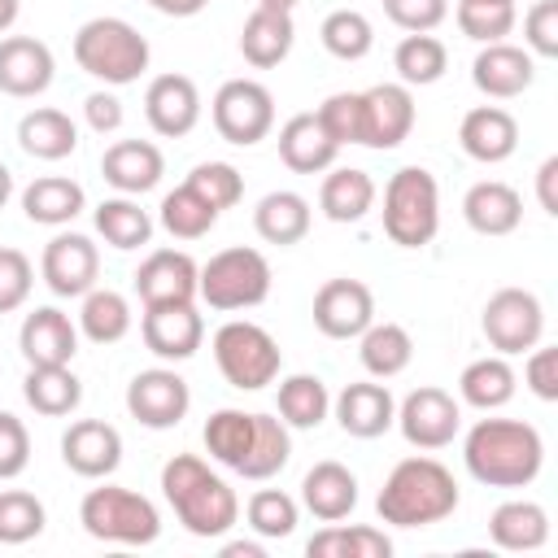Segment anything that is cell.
Instances as JSON below:
<instances>
[{
	"label": "cell",
	"mask_w": 558,
	"mask_h": 558,
	"mask_svg": "<svg viewBox=\"0 0 558 558\" xmlns=\"http://www.w3.org/2000/svg\"><path fill=\"white\" fill-rule=\"evenodd\" d=\"M292 427L275 414H257V410H235L222 405L205 418V453L222 466H231L244 480H270L288 466L292 458Z\"/></svg>",
	"instance_id": "1"
},
{
	"label": "cell",
	"mask_w": 558,
	"mask_h": 558,
	"mask_svg": "<svg viewBox=\"0 0 558 558\" xmlns=\"http://www.w3.org/2000/svg\"><path fill=\"white\" fill-rule=\"evenodd\" d=\"M462 462L484 488H527L545 466V440L523 418H480L462 440Z\"/></svg>",
	"instance_id": "2"
},
{
	"label": "cell",
	"mask_w": 558,
	"mask_h": 558,
	"mask_svg": "<svg viewBox=\"0 0 558 558\" xmlns=\"http://www.w3.org/2000/svg\"><path fill=\"white\" fill-rule=\"evenodd\" d=\"M161 497L170 501L174 519L201 541L227 536L240 519L235 488L218 471H209V462L196 453H174L161 466Z\"/></svg>",
	"instance_id": "3"
},
{
	"label": "cell",
	"mask_w": 558,
	"mask_h": 558,
	"mask_svg": "<svg viewBox=\"0 0 558 558\" xmlns=\"http://www.w3.org/2000/svg\"><path fill=\"white\" fill-rule=\"evenodd\" d=\"M375 510L392 527H432L458 510V480L445 462H436L427 453L401 458L388 471V480L375 497Z\"/></svg>",
	"instance_id": "4"
},
{
	"label": "cell",
	"mask_w": 558,
	"mask_h": 558,
	"mask_svg": "<svg viewBox=\"0 0 558 558\" xmlns=\"http://www.w3.org/2000/svg\"><path fill=\"white\" fill-rule=\"evenodd\" d=\"M148 39L126 17H87L74 31V61L105 87H126L148 70Z\"/></svg>",
	"instance_id": "5"
},
{
	"label": "cell",
	"mask_w": 558,
	"mask_h": 558,
	"mask_svg": "<svg viewBox=\"0 0 558 558\" xmlns=\"http://www.w3.org/2000/svg\"><path fill=\"white\" fill-rule=\"evenodd\" d=\"M440 231V187L423 166H401L384 183V235L397 248H423Z\"/></svg>",
	"instance_id": "6"
},
{
	"label": "cell",
	"mask_w": 558,
	"mask_h": 558,
	"mask_svg": "<svg viewBox=\"0 0 558 558\" xmlns=\"http://www.w3.org/2000/svg\"><path fill=\"white\" fill-rule=\"evenodd\" d=\"M78 523L92 541H105V545H153L161 536L157 506L144 493L122 484L87 488V497L78 501Z\"/></svg>",
	"instance_id": "7"
},
{
	"label": "cell",
	"mask_w": 558,
	"mask_h": 558,
	"mask_svg": "<svg viewBox=\"0 0 558 558\" xmlns=\"http://www.w3.org/2000/svg\"><path fill=\"white\" fill-rule=\"evenodd\" d=\"M196 296L209 305V310H253L270 296V262L262 248H244V244H231L222 253H214L201 275H196Z\"/></svg>",
	"instance_id": "8"
},
{
	"label": "cell",
	"mask_w": 558,
	"mask_h": 558,
	"mask_svg": "<svg viewBox=\"0 0 558 558\" xmlns=\"http://www.w3.org/2000/svg\"><path fill=\"white\" fill-rule=\"evenodd\" d=\"M214 349V362L222 371V379L240 392H257L266 384L279 379L283 371V353H279V340L262 327V323H248V318H231L214 331L209 340Z\"/></svg>",
	"instance_id": "9"
},
{
	"label": "cell",
	"mask_w": 558,
	"mask_h": 558,
	"mask_svg": "<svg viewBox=\"0 0 558 558\" xmlns=\"http://www.w3.org/2000/svg\"><path fill=\"white\" fill-rule=\"evenodd\" d=\"M209 118H214V131H218L227 144L253 148V144H262V140L275 131V96H270V87L257 83V78H227V83L214 92Z\"/></svg>",
	"instance_id": "10"
},
{
	"label": "cell",
	"mask_w": 558,
	"mask_h": 558,
	"mask_svg": "<svg viewBox=\"0 0 558 558\" xmlns=\"http://www.w3.org/2000/svg\"><path fill=\"white\" fill-rule=\"evenodd\" d=\"M480 331L501 357L527 353L545 336V305L527 288H497L480 310Z\"/></svg>",
	"instance_id": "11"
},
{
	"label": "cell",
	"mask_w": 558,
	"mask_h": 558,
	"mask_svg": "<svg viewBox=\"0 0 558 558\" xmlns=\"http://www.w3.org/2000/svg\"><path fill=\"white\" fill-rule=\"evenodd\" d=\"M126 410H131V418L140 427L166 432V427H179L187 418L192 388L174 366H153V371H140L126 384Z\"/></svg>",
	"instance_id": "12"
},
{
	"label": "cell",
	"mask_w": 558,
	"mask_h": 558,
	"mask_svg": "<svg viewBox=\"0 0 558 558\" xmlns=\"http://www.w3.org/2000/svg\"><path fill=\"white\" fill-rule=\"evenodd\" d=\"M405 436V445L414 449H445L453 445L458 427H462V405L453 401V392L436 388V384H423L414 392H405V401L397 405V418H392Z\"/></svg>",
	"instance_id": "13"
},
{
	"label": "cell",
	"mask_w": 558,
	"mask_h": 558,
	"mask_svg": "<svg viewBox=\"0 0 558 558\" xmlns=\"http://www.w3.org/2000/svg\"><path fill=\"white\" fill-rule=\"evenodd\" d=\"M39 275H44V283L57 296H83V292H92L96 279H100V253H96L92 235H83V231H57L44 244Z\"/></svg>",
	"instance_id": "14"
},
{
	"label": "cell",
	"mask_w": 558,
	"mask_h": 558,
	"mask_svg": "<svg viewBox=\"0 0 558 558\" xmlns=\"http://www.w3.org/2000/svg\"><path fill=\"white\" fill-rule=\"evenodd\" d=\"M375 323V296L362 279H327L314 292V327L327 340H357Z\"/></svg>",
	"instance_id": "15"
},
{
	"label": "cell",
	"mask_w": 558,
	"mask_h": 558,
	"mask_svg": "<svg viewBox=\"0 0 558 558\" xmlns=\"http://www.w3.org/2000/svg\"><path fill=\"white\" fill-rule=\"evenodd\" d=\"M140 336H144V344H148L153 357H161V362H187L201 349V340H205V318H201L196 301L144 305Z\"/></svg>",
	"instance_id": "16"
},
{
	"label": "cell",
	"mask_w": 558,
	"mask_h": 558,
	"mask_svg": "<svg viewBox=\"0 0 558 558\" xmlns=\"http://www.w3.org/2000/svg\"><path fill=\"white\" fill-rule=\"evenodd\" d=\"M362 113H366V131H362V148H397L410 140L414 131V92L405 83H375L362 92Z\"/></svg>",
	"instance_id": "17"
},
{
	"label": "cell",
	"mask_w": 558,
	"mask_h": 558,
	"mask_svg": "<svg viewBox=\"0 0 558 558\" xmlns=\"http://www.w3.org/2000/svg\"><path fill=\"white\" fill-rule=\"evenodd\" d=\"M144 118L161 140H183L201 122V92L187 74H157L144 87Z\"/></svg>",
	"instance_id": "18"
},
{
	"label": "cell",
	"mask_w": 558,
	"mask_h": 558,
	"mask_svg": "<svg viewBox=\"0 0 558 558\" xmlns=\"http://www.w3.org/2000/svg\"><path fill=\"white\" fill-rule=\"evenodd\" d=\"M61 462L83 480H109L122 462V432L105 418H78L61 436Z\"/></svg>",
	"instance_id": "19"
},
{
	"label": "cell",
	"mask_w": 558,
	"mask_h": 558,
	"mask_svg": "<svg viewBox=\"0 0 558 558\" xmlns=\"http://www.w3.org/2000/svg\"><path fill=\"white\" fill-rule=\"evenodd\" d=\"M532 78H536V57L519 44H506V39L484 44L471 61V83L488 100H514L532 87Z\"/></svg>",
	"instance_id": "20"
},
{
	"label": "cell",
	"mask_w": 558,
	"mask_h": 558,
	"mask_svg": "<svg viewBox=\"0 0 558 558\" xmlns=\"http://www.w3.org/2000/svg\"><path fill=\"white\" fill-rule=\"evenodd\" d=\"M52 74H57V61H52V48L44 39H35V35H4L0 39V92L4 96L31 100V96L52 87Z\"/></svg>",
	"instance_id": "21"
},
{
	"label": "cell",
	"mask_w": 558,
	"mask_h": 558,
	"mask_svg": "<svg viewBox=\"0 0 558 558\" xmlns=\"http://www.w3.org/2000/svg\"><path fill=\"white\" fill-rule=\"evenodd\" d=\"M196 275H201V266L183 248H153L135 270V296H140V305L196 301Z\"/></svg>",
	"instance_id": "22"
},
{
	"label": "cell",
	"mask_w": 558,
	"mask_h": 558,
	"mask_svg": "<svg viewBox=\"0 0 558 558\" xmlns=\"http://www.w3.org/2000/svg\"><path fill=\"white\" fill-rule=\"evenodd\" d=\"M17 349L26 357V366H65L78 353V327L70 323L65 310L57 305H39L22 318L17 327Z\"/></svg>",
	"instance_id": "23"
},
{
	"label": "cell",
	"mask_w": 558,
	"mask_h": 558,
	"mask_svg": "<svg viewBox=\"0 0 558 558\" xmlns=\"http://www.w3.org/2000/svg\"><path fill=\"white\" fill-rule=\"evenodd\" d=\"M331 414L340 423L344 436H357V440H375L392 427L397 418V401L388 392V384L379 379H357V384H344L340 397L331 401Z\"/></svg>",
	"instance_id": "24"
},
{
	"label": "cell",
	"mask_w": 558,
	"mask_h": 558,
	"mask_svg": "<svg viewBox=\"0 0 558 558\" xmlns=\"http://www.w3.org/2000/svg\"><path fill=\"white\" fill-rule=\"evenodd\" d=\"M458 144H462V153L471 161L497 166V161H506L519 148V122L501 105H475L458 122Z\"/></svg>",
	"instance_id": "25"
},
{
	"label": "cell",
	"mask_w": 558,
	"mask_h": 558,
	"mask_svg": "<svg viewBox=\"0 0 558 558\" xmlns=\"http://www.w3.org/2000/svg\"><path fill=\"white\" fill-rule=\"evenodd\" d=\"M100 174H105V183H109L113 192H122V196H144V192H153V187L161 183L166 157H161V148H157L153 140H118V144L105 148Z\"/></svg>",
	"instance_id": "26"
},
{
	"label": "cell",
	"mask_w": 558,
	"mask_h": 558,
	"mask_svg": "<svg viewBox=\"0 0 558 558\" xmlns=\"http://www.w3.org/2000/svg\"><path fill=\"white\" fill-rule=\"evenodd\" d=\"M301 506L318 519V523H336V519H349L353 506H357V475L344 466V462H314L301 480Z\"/></svg>",
	"instance_id": "27"
},
{
	"label": "cell",
	"mask_w": 558,
	"mask_h": 558,
	"mask_svg": "<svg viewBox=\"0 0 558 558\" xmlns=\"http://www.w3.org/2000/svg\"><path fill=\"white\" fill-rule=\"evenodd\" d=\"M279 161L296 174H323L336 166V153L340 144L323 131V122L314 113H292L283 126H279Z\"/></svg>",
	"instance_id": "28"
},
{
	"label": "cell",
	"mask_w": 558,
	"mask_h": 558,
	"mask_svg": "<svg viewBox=\"0 0 558 558\" xmlns=\"http://www.w3.org/2000/svg\"><path fill=\"white\" fill-rule=\"evenodd\" d=\"M462 218L480 235H510L523 222V196L501 179H480L462 196Z\"/></svg>",
	"instance_id": "29"
},
{
	"label": "cell",
	"mask_w": 558,
	"mask_h": 558,
	"mask_svg": "<svg viewBox=\"0 0 558 558\" xmlns=\"http://www.w3.org/2000/svg\"><path fill=\"white\" fill-rule=\"evenodd\" d=\"M488 541L506 554H532L549 541V514L541 501H527V497H514V501H501L493 514H488Z\"/></svg>",
	"instance_id": "30"
},
{
	"label": "cell",
	"mask_w": 558,
	"mask_h": 558,
	"mask_svg": "<svg viewBox=\"0 0 558 558\" xmlns=\"http://www.w3.org/2000/svg\"><path fill=\"white\" fill-rule=\"evenodd\" d=\"M296 44V26H292V13H279V9H253L240 26V52L253 70H270L279 65Z\"/></svg>",
	"instance_id": "31"
},
{
	"label": "cell",
	"mask_w": 558,
	"mask_h": 558,
	"mask_svg": "<svg viewBox=\"0 0 558 558\" xmlns=\"http://www.w3.org/2000/svg\"><path fill=\"white\" fill-rule=\"evenodd\" d=\"M17 144L26 157L35 161H61L78 148V126L65 109H52V105H39L31 113H22L17 122Z\"/></svg>",
	"instance_id": "32"
},
{
	"label": "cell",
	"mask_w": 558,
	"mask_h": 558,
	"mask_svg": "<svg viewBox=\"0 0 558 558\" xmlns=\"http://www.w3.org/2000/svg\"><path fill=\"white\" fill-rule=\"evenodd\" d=\"M87 192L65 174H39L22 187V214L39 227H65L83 214Z\"/></svg>",
	"instance_id": "33"
},
{
	"label": "cell",
	"mask_w": 558,
	"mask_h": 558,
	"mask_svg": "<svg viewBox=\"0 0 558 558\" xmlns=\"http://www.w3.org/2000/svg\"><path fill=\"white\" fill-rule=\"evenodd\" d=\"M375 205V179L357 166H331L318 187V209L331 222H362Z\"/></svg>",
	"instance_id": "34"
},
{
	"label": "cell",
	"mask_w": 558,
	"mask_h": 558,
	"mask_svg": "<svg viewBox=\"0 0 558 558\" xmlns=\"http://www.w3.org/2000/svg\"><path fill=\"white\" fill-rule=\"evenodd\" d=\"M310 201L301 196V192H288V187H279V192H266L262 201H257V209H253V227H257V235L266 240V244H279V248H288V244H301L305 235H310Z\"/></svg>",
	"instance_id": "35"
},
{
	"label": "cell",
	"mask_w": 558,
	"mask_h": 558,
	"mask_svg": "<svg viewBox=\"0 0 558 558\" xmlns=\"http://www.w3.org/2000/svg\"><path fill=\"white\" fill-rule=\"evenodd\" d=\"M514 388H519V375H514V366H510L501 353L475 357V362H466L462 375H458V397H462L466 405L484 410V414L501 410V405L514 397Z\"/></svg>",
	"instance_id": "36"
},
{
	"label": "cell",
	"mask_w": 558,
	"mask_h": 558,
	"mask_svg": "<svg viewBox=\"0 0 558 558\" xmlns=\"http://www.w3.org/2000/svg\"><path fill=\"white\" fill-rule=\"evenodd\" d=\"M22 397H26V405H31L35 414H44V418H65V414L78 410L83 384H78V375L70 371V362H65V366H31L26 379H22Z\"/></svg>",
	"instance_id": "37"
},
{
	"label": "cell",
	"mask_w": 558,
	"mask_h": 558,
	"mask_svg": "<svg viewBox=\"0 0 558 558\" xmlns=\"http://www.w3.org/2000/svg\"><path fill=\"white\" fill-rule=\"evenodd\" d=\"M357 357L371 379H397L414 362V340L401 323H371L357 336Z\"/></svg>",
	"instance_id": "38"
},
{
	"label": "cell",
	"mask_w": 558,
	"mask_h": 558,
	"mask_svg": "<svg viewBox=\"0 0 558 558\" xmlns=\"http://www.w3.org/2000/svg\"><path fill=\"white\" fill-rule=\"evenodd\" d=\"M305 554L310 558H388L392 554V541L384 536V527H371V523H327L323 532H314L305 541Z\"/></svg>",
	"instance_id": "39"
},
{
	"label": "cell",
	"mask_w": 558,
	"mask_h": 558,
	"mask_svg": "<svg viewBox=\"0 0 558 558\" xmlns=\"http://www.w3.org/2000/svg\"><path fill=\"white\" fill-rule=\"evenodd\" d=\"M96 231H100V240L105 244H113V248H122V253H131V248H144L148 240H153V214L135 201V196H109V201H100L96 205Z\"/></svg>",
	"instance_id": "40"
},
{
	"label": "cell",
	"mask_w": 558,
	"mask_h": 558,
	"mask_svg": "<svg viewBox=\"0 0 558 558\" xmlns=\"http://www.w3.org/2000/svg\"><path fill=\"white\" fill-rule=\"evenodd\" d=\"M275 405H279V418H283L288 427L310 432V427H318V423L331 414V392H327V384H323L318 375L296 371V375L279 379V397H275Z\"/></svg>",
	"instance_id": "41"
},
{
	"label": "cell",
	"mask_w": 558,
	"mask_h": 558,
	"mask_svg": "<svg viewBox=\"0 0 558 558\" xmlns=\"http://www.w3.org/2000/svg\"><path fill=\"white\" fill-rule=\"evenodd\" d=\"M392 70L405 87H432L445 78L449 70V48L432 35V31H418V35H405L392 52Z\"/></svg>",
	"instance_id": "42"
},
{
	"label": "cell",
	"mask_w": 558,
	"mask_h": 558,
	"mask_svg": "<svg viewBox=\"0 0 558 558\" xmlns=\"http://www.w3.org/2000/svg\"><path fill=\"white\" fill-rule=\"evenodd\" d=\"M157 222L174 235V240H201V235H209L214 231V222H218V209L183 179L174 192H166L161 196V205H157Z\"/></svg>",
	"instance_id": "43"
},
{
	"label": "cell",
	"mask_w": 558,
	"mask_h": 558,
	"mask_svg": "<svg viewBox=\"0 0 558 558\" xmlns=\"http://www.w3.org/2000/svg\"><path fill=\"white\" fill-rule=\"evenodd\" d=\"M78 331L92 344H118L131 331V301L113 288H92L83 292V310H78Z\"/></svg>",
	"instance_id": "44"
},
{
	"label": "cell",
	"mask_w": 558,
	"mask_h": 558,
	"mask_svg": "<svg viewBox=\"0 0 558 558\" xmlns=\"http://www.w3.org/2000/svg\"><path fill=\"white\" fill-rule=\"evenodd\" d=\"M318 39L336 61H362L375 48V26L362 9H331L318 26Z\"/></svg>",
	"instance_id": "45"
},
{
	"label": "cell",
	"mask_w": 558,
	"mask_h": 558,
	"mask_svg": "<svg viewBox=\"0 0 558 558\" xmlns=\"http://www.w3.org/2000/svg\"><path fill=\"white\" fill-rule=\"evenodd\" d=\"M244 519L248 527L262 536V541H283L296 532V519H301V506L296 497H288L283 488H257L244 506Z\"/></svg>",
	"instance_id": "46"
},
{
	"label": "cell",
	"mask_w": 558,
	"mask_h": 558,
	"mask_svg": "<svg viewBox=\"0 0 558 558\" xmlns=\"http://www.w3.org/2000/svg\"><path fill=\"white\" fill-rule=\"evenodd\" d=\"M453 17H458V31L466 39H475V44H497L519 22L514 0H458Z\"/></svg>",
	"instance_id": "47"
},
{
	"label": "cell",
	"mask_w": 558,
	"mask_h": 558,
	"mask_svg": "<svg viewBox=\"0 0 558 558\" xmlns=\"http://www.w3.org/2000/svg\"><path fill=\"white\" fill-rule=\"evenodd\" d=\"M48 510L26 488H0V545H26L44 532Z\"/></svg>",
	"instance_id": "48"
},
{
	"label": "cell",
	"mask_w": 558,
	"mask_h": 558,
	"mask_svg": "<svg viewBox=\"0 0 558 558\" xmlns=\"http://www.w3.org/2000/svg\"><path fill=\"white\" fill-rule=\"evenodd\" d=\"M314 118L323 122V131L344 148V144H362V131H366V113H362V92H331Z\"/></svg>",
	"instance_id": "49"
},
{
	"label": "cell",
	"mask_w": 558,
	"mask_h": 558,
	"mask_svg": "<svg viewBox=\"0 0 558 558\" xmlns=\"http://www.w3.org/2000/svg\"><path fill=\"white\" fill-rule=\"evenodd\" d=\"M187 183H192L218 214L231 209V205H240V196H244V174H240L231 161H201V166H192Z\"/></svg>",
	"instance_id": "50"
},
{
	"label": "cell",
	"mask_w": 558,
	"mask_h": 558,
	"mask_svg": "<svg viewBox=\"0 0 558 558\" xmlns=\"http://www.w3.org/2000/svg\"><path fill=\"white\" fill-rule=\"evenodd\" d=\"M31 288H35V266H31V257H26L22 248L0 244V314L22 310L26 296H31Z\"/></svg>",
	"instance_id": "51"
},
{
	"label": "cell",
	"mask_w": 558,
	"mask_h": 558,
	"mask_svg": "<svg viewBox=\"0 0 558 558\" xmlns=\"http://www.w3.org/2000/svg\"><path fill=\"white\" fill-rule=\"evenodd\" d=\"M523 48L532 57H558V0H536L523 13Z\"/></svg>",
	"instance_id": "52"
},
{
	"label": "cell",
	"mask_w": 558,
	"mask_h": 558,
	"mask_svg": "<svg viewBox=\"0 0 558 558\" xmlns=\"http://www.w3.org/2000/svg\"><path fill=\"white\" fill-rule=\"evenodd\" d=\"M384 13L405 35H418V31H436L449 17V0H384Z\"/></svg>",
	"instance_id": "53"
},
{
	"label": "cell",
	"mask_w": 558,
	"mask_h": 558,
	"mask_svg": "<svg viewBox=\"0 0 558 558\" xmlns=\"http://www.w3.org/2000/svg\"><path fill=\"white\" fill-rule=\"evenodd\" d=\"M31 462V432L17 414L0 410V480H17Z\"/></svg>",
	"instance_id": "54"
},
{
	"label": "cell",
	"mask_w": 558,
	"mask_h": 558,
	"mask_svg": "<svg viewBox=\"0 0 558 558\" xmlns=\"http://www.w3.org/2000/svg\"><path fill=\"white\" fill-rule=\"evenodd\" d=\"M523 384L541 401H558V349L554 344H532L523 362Z\"/></svg>",
	"instance_id": "55"
},
{
	"label": "cell",
	"mask_w": 558,
	"mask_h": 558,
	"mask_svg": "<svg viewBox=\"0 0 558 558\" xmlns=\"http://www.w3.org/2000/svg\"><path fill=\"white\" fill-rule=\"evenodd\" d=\"M83 113H87V126H92L96 135H113V131L122 126V100H118L113 92H92V96L83 100Z\"/></svg>",
	"instance_id": "56"
},
{
	"label": "cell",
	"mask_w": 558,
	"mask_h": 558,
	"mask_svg": "<svg viewBox=\"0 0 558 558\" xmlns=\"http://www.w3.org/2000/svg\"><path fill=\"white\" fill-rule=\"evenodd\" d=\"M536 201L549 218H558V157H545L536 170Z\"/></svg>",
	"instance_id": "57"
},
{
	"label": "cell",
	"mask_w": 558,
	"mask_h": 558,
	"mask_svg": "<svg viewBox=\"0 0 558 558\" xmlns=\"http://www.w3.org/2000/svg\"><path fill=\"white\" fill-rule=\"evenodd\" d=\"M144 4H153V9L166 13V17H196L209 0H144Z\"/></svg>",
	"instance_id": "58"
},
{
	"label": "cell",
	"mask_w": 558,
	"mask_h": 558,
	"mask_svg": "<svg viewBox=\"0 0 558 558\" xmlns=\"http://www.w3.org/2000/svg\"><path fill=\"white\" fill-rule=\"evenodd\" d=\"M222 558H266V549L257 541H227L222 545Z\"/></svg>",
	"instance_id": "59"
},
{
	"label": "cell",
	"mask_w": 558,
	"mask_h": 558,
	"mask_svg": "<svg viewBox=\"0 0 558 558\" xmlns=\"http://www.w3.org/2000/svg\"><path fill=\"white\" fill-rule=\"evenodd\" d=\"M17 13H22V0H0V35L17 22Z\"/></svg>",
	"instance_id": "60"
},
{
	"label": "cell",
	"mask_w": 558,
	"mask_h": 558,
	"mask_svg": "<svg viewBox=\"0 0 558 558\" xmlns=\"http://www.w3.org/2000/svg\"><path fill=\"white\" fill-rule=\"evenodd\" d=\"M9 196H13V170L0 161V209L9 205Z\"/></svg>",
	"instance_id": "61"
},
{
	"label": "cell",
	"mask_w": 558,
	"mask_h": 558,
	"mask_svg": "<svg viewBox=\"0 0 558 558\" xmlns=\"http://www.w3.org/2000/svg\"><path fill=\"white\" fill-rule=\"evenodd\" d=\"M301 0H257V9H279V13H292Z\"/></svg>",
	"instance_id": "62"
}]
</instances>
